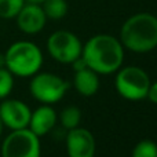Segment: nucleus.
<instances>
[{
	"label": "nucleus",
	"instance_id": "f257e3e1",
	"mask_svg": "<svg viewBox=\"0 0 157 157\" xmlns=\"http://www.w3.org/2000/svg\"><path fill=\"white\" fill-rule=\"evenodd\" d=\"M81 58L87 66L98 75H110L119 71L124 58L120 40L110 35H97L91 37L81 50Z\"/></svg>",
	"mask_w": 157,
	"mask_h": 157
},
{
	"label": "nucleus",
	"instance_id": "f03ea898",
	"mask_svg": "<svg viewBox=\"0 0 157 157\" xmlns=\"http://www.w3.org/2000/svg\"><path fill=\"white\" fill-rule=\"evenodd\" d=\"M120 41L132 52H149L157 47V18L149 13L130 17L120 30Z\"/></svg>",
	"mask_w": 157,
	"mask_h": 157
},
{
	"label": "nucleus",
	"instance_id": "7ed1b4c3",
	"mask_svg": "<svg viewBox=\"0 0 157 157\" xmlns=\"http://www.w3.org/2000/svg\"><path fill=\"white\" fill-rule=\"evenodd\" d=\"M6 68L18 77H30L40 71L43 54L32 41H17L4 54Z\"/></svg>",
	"mask_w": 157,
	"mask_h": 157
},
{
	"label": "nucleus",
	"instance_id": "20e7f679",
	"mask_svg": "<svg viewBox=\"0 0 157 157\" xmlns=\"http://www.w3.org/2000/svg\"><path fill=\"white\" fill-rule=\"evenodd\" d=\"M114 86L123 98L128 101H141L147 95L150 78L144 69L138 66H127L119 71Z\"/></svg>",
	"mask_w": 157,
	"mask_h": 157
},
{
	"label": "nucleus",
	"instance_id": "39448f33",
	"mask_svg": "<svg viewBox=\"0 0 157 157\" xmlns=\"http://www.w3.org/2000/svg\"><path fill=\"white\" fill-rule=\"evenodd\" d=\"M69 88V83L54 73H36L29 84L30 94L39 102L50 105L63 98Z\"/></svg>",
	"mask_w": 157,
	"mask_h": 157
},
{
	"label": "nucleus",
	"instance_id": "423d86ee",
	"mask_svg": "<svg viewBox=\"0 0 157 157\" xmlns=\"http://www.w3.org/2000/svg\"><path fill=\"white\" fill-rule=\"evenodd\" d=\"M2 157H40V141L29 128L13 130L2 145Z\"/></svg>",
	"mask_w": 157,
	"mask_h": 157
},
{
	"label": "nucleus",
	"instance_id": "0eeeda50",
	"mask_svg": "<svg viewBox=\"0 0 157 157\" xmlns=\"http://www.w3.org/2000/svg\"><path fill=\"white\" fill-rule=\"evenodd\" d=\"M47 50L58 62L72 63L81 57L83 44L75 33L68 30H57L47 40Z\"/></svg>",
	"mask_w": 157,
	"mask_h": 157
},
{
	"label": "nucleus",
	"instance_id": "6e6552de",
	"mask_svg": "<svg viewBox=\"0 0 157 157\" xmlns=\"http://www.w3.org/2000/svg\"><path fill=\"white\" fill-rule=\"evenodd\" d=\"M30 109L22 101L6 99L0 103V120L3 125L13 130L28 128L30 120Z\"/></svg>",
	"mask_w": 157,
	"mask_h": 157
},
{
	"label": "nucleus",
	"instance_id": "1a4fd4ad",
	"mask_svg": "<svg viewBox=\"0 0 157 157\" xmlns=\"http://www.w3.org/2000/svg\"><path fill=\"white\" fill-rule=\"evenodd\" d=\"M66 152L69 157H94L95 138L88 130L76 127L68 131Z\"/></svg>",
	"mask_w": 157,
	"mask_h": 157
},
{
	"label": "nucleus",
	"instance_id": "9d476101",
	"mask_svg": "<svg viewBox=\"0 0 157 157\" xmlns=\"http://www.w3.org/2000/svg\"><path fill=\"white\" fill-rule=\"evenodd\" d=\"M17 25L26 35H35L39 33L44 28L47 17L44 14L41 4L35 3H26L22 6L19 13L17 14Z\"/></svg>",
	"mask_w": 157,
	"mask_h": 157
},
{
	"label": "nucleus",
	"instance_id": "9b49d317",
	"mask_svg": "<svg viewBox=\"0 0 157 157\" xmlns=\"http://www.w3.org/2000/svg\"><path fill=\"white\" fill-rule=\"evenodd\" d=\"M55 123H57L55 110L50 105H43L32 112L28 128L37 136H43L54 128Z\"/></svg>",
	"mask_w": 157,
	"mask_h": 157
},
{
	"label": "nucleus",
	"instance_id": "f8f14e48",
	"mask_svg": "<svg viewBox=\"0 0 157 157\" xmlns=\"http://www.w3.org/2000/svg\"><path fill=\"white\" fill-rule=\"evenodd\" d=\"M73 84H75V88L77 90V92L80 95H83V97H92L94 94H97L98 88H99L98 73L90 68L76 71Z\"/></svg>",
	"mask_w": 157,
	"mask_h": 157
},
{
	"label": "nucleus",
	"instance_id": "ddd939ff",
	"mask_svg": "<svg viewBox=\"0 0 157 157\" xmlns=\"http://www.w3.org/2000/svg\"><path fill=\"white\" fill-rule=\"evenodd\" d=\"M44 14L50 19H61L68 13V3L66 0H44L41 3Z\"/></svg>",
	"mask_w": 157,
	"mask_h": 157
},
{
	"label": "nucleus",
	"instance_id": "4468645a",
	"mask_svg": "<svg viewBox=\"0 0 157 157\" xmlns=\"http://www.w3.org/2000/svg\"><path fill=\"white\" fill-rule=\"evenodd\" d=\"M81 110L77 106H68L61 112V124L65 130H73L80 125Z\"/></svg>",
	"mask_w": 157,
	"mask_h": 157
},
{
	"label": "nucleus",
	"instance_id": "2eb2a0df",
	"mask_svg": "<svg viewBox=\"0 0 157 157\" xmlns=\"http://www.w3.org/2000/svg\"><path fill=\"white\" fill-rule=\"evenodd\" d=\"M24 4L25 0H0V18H15Z\"/></svg>",
	"mask_w": 157,
	"mask_h": 157
},
{
	"label": "nucleus",
	"instance_id": "dca6fc26",
	"mask_svg": "<svg viewBox=\"0 0 157 157\" xmlns=\"http://www.w3.org/2000/svg\"><path fill=\"white\" fill-rule=\"evenodd\" d=\"M131 157H157V144L150 139L138 142L132 149Z\"/></svg>",
	"mask_w": 157,
	"mask_h": 157
},
{
	"label": "nucleus",
	"instance_id": "f3484780",
	"mask_svg": "<svg viewBox=\"0 0 157 157\" xmlns=\"http://www.w3.org/2000/svg\"><path fill=\"white\" fill-rule=\"evenodd\" d=\"M14 75L7 68L0 69V99H4L10 95L14 87Z\"/></svg>",
	"mask_w": 157,
	"mask_h": 157
},
{
	"label": "nucleus",
	"instance_id": "a211bd4d",
	"mask_svg": "<svg viewBox=\"0 0 157 157\" xmlns=\"http://www.w3.org/2000/svg\"><path fill=\"white\" fill-rule=\"evenodd\" d=\"M146 98H149L153 103H157V81H155V83H150L149 90H147Z\"/></svg>",
	"mask_w": 157,
	"mask_h": 157
},
{
	"label": "nucleus",
	"instance_id": "6ab92c4d",
	"mask_svg": "<svg viewBox=\"0 0 157 157\" xmlns=\"http://www.w3.org/2000/svg\"><path fill=\"white\" fill-rule=\"evenodd\" d=\"M2 68H6V58H4V54H0V69Z\"/></svg>",
	"mask_w": 157,
	"mask_h": 157
},
{
	"label": "nucleus",
	"instance_id": "aec40b11",
	"mask_svg": "<svg viewBox=\"0 0 157 157\" xmlns=\"http://www.w3.org/2000/svg\"><path fill=\"white\" fill-rule=\"evenodd\" d=\"M26 3H35V4H41L44 0H25Z\"/></svg>",
	"mask_w": 157,
	"mask_h": 157
},
{
	"label": "nucleus",
	"instance_id": "412c9836",
	"mask_svg": "<svg viewBox=\"0 0 157 157\" xmlns=\"http://www.w3.org/2000/svg\"><path fill=\"white\" fill-rule=\"evenodd\" d=\"M3 128H4V125H3L2 120H0V135H2V132H3Z\"/></svg>",
	"mask_w": 157,
	"mask_h": 157
}]
</instances>
